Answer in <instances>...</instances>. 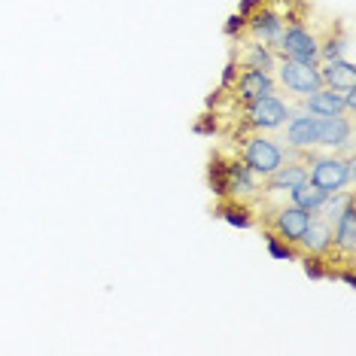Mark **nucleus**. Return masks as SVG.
<instances>
[{
	"label": "nucleus",
	"mask_w": 356,
	"mask_h": 356,
	"mask_svg": "<svg viewBox=\"0 0 356 356\" xmlns=\"http://www.w3.org/2000/svg\"><path fill=\"white\" fill-rule=\"evenodd\" d=\"M314 15L311 0H241L238 13L225 22L229 40H253L274 52L283 31L302 25Z\"/></svg>",
	"instance_id": "1"
},
{
	"label": "nucleus",
	"mask_w": 356,
	"mask_h": 356,
	"mask_svg": "<svg viewBox=\"0 0 356 356\" xmlns=\"http://www.w3.org/2000/svg\"><path fill=\"white\" fill-rule=\"evenodd\" d=\"M305 271L317 280H338L344 286L356 283V201H350L332 220V238L326 250L311 259Z\"/></svg>",
	"instance_id": "2"
},
{
	"label": "nucleus",
	"mask_w": 356,
	"mask_h": 356,
	"mask_svg": "<svg viewBox=\"0 0 356 356\" xmlns=\"http://www.w3.org/2000/svg\"><path fill=\"white\" fill-rule=\"evenodd\" d=\"M207 183L210 192L222 201H253L259 195V177L225 140L216 143L207 159Z\"/></svg>",
	"instance_id": "3"
},
{
	"label": "nucleus",
	"mask_w": 356,
	"mask_h": 356,
	"mask_svg": "<svg viewBox=\"0 0 356 356\" xmlns=\"http://www.w3.org/2000/svg\"><path fill=\"white\" fill-rule=\"evenodd\" d=\"M307 222H311V213L289 201L283 204H271L259 213V220L253 229H259V234L265 238V244L274 256L280 259H293L296 262V247H298V238L305 234Z\"/></svg>",
	"instance_id": "4"
},
{
	"label": "nucleus",
	"mask_w": 356,
	"mask_h": 356,
	"mask_svg": "<svg viewBox=\"0 0 356 356\" xmlns=\"http://www.w3.org/2000/svg\"><path fill=\"white\" fill-rule=\"evenodd\" d=\"M265 95H280L271 74L253 70V67H238V64L229 61L204 107H238V104L259 101Z\"/></svg>",
	"instance_id": "5"
},
{
	"label": "nucleus",
	"mask_w": 356,
	"mask_h": 356,
	"mask_svg": "<svg viewBox=\"0 0 356 356\" xmlns=\"http://www.w3.org/2000/svg\"><path fill=\"white\" fill-rule=\"evenodd\" d=\"M298 156L307 165V180L320 186L323 192L353 189V177H356L353 156H341V152H329V149H307L298 152Z\"/></svg>",
	"instance_id": "6"
},
{
	"label": "nucleus",
	"mask_w": 356,
	"mask_h": 356,
	"mask_svg": "<svg viewBox=\"0 0 356 356\" xmlns=\"http://www.w3.org/2000/svg\"><path fill=\"white\" fill-rule=\"evenodd\" d=\"M229 147L238 152V159L253 171L256 177L271 174L274 168H280L293 152H289L283 143H277L271 134H244L234 137V140H225Z\"/></svg>",
	"instance_id": "7"
},
{
	"label": "nucleus",
	"mask_w": 356,
	"mask_h": 356,
	"mask_svg": "<svg viewBox=\"0 0 356 356\" xmlns=\"http://www.w3.org/2000/svg\"><path fill=\"white\" fill-rule=\"evenodd\" d=\"M274 83H277V92H286V104H293L305 95L317 92L323 86L317 64H305V61H293V58H277V67L271 70Z\"/></svg>",
	"instance_id": "8"
},
{
	"label": "nucleus",
	"mask_w": 356,
	"mask_h": 356,
	"mask_svg": "<svg viewBox=\"0 0 356 356\" xmlns=\"http://www.w3.org/2000/svg\"><path fill=\"white\" fill-rule=\"evenodd\" d=\"M277 58H293L305 64H317L320 61V37H317V19H307L302 25L283 31V37L274 46Z\"/></svg>",
	"instance_id": "9"
},
{
	"label": "nucleus",
	"mask_w": 356,
	"mask_h": 356,
	"mask_svg": "<svg viewBox=\"0 0 356 356\" xmlns=\"http://www.w3.org/2000/svg\"><path fill=\"white\" fill-rule=\"evenodd\" d=\"M271 137L277 143H283L289 152H307V149H317V116L305 110H289V116L274 128Z\"/></svg>",
	"instance_id": "10"
},
{
	"label": "nucleus",
	"mask_w": 356,
	"mask_h": 356,
	"mask_svg": "<svg viewBox=\"0 0 356 356\" xmlns=\"http://www.w3.org/2000/svg\"><path fill=\"white\" fill-rule=\"evenodd\" d=\"M229 61L238 64V67L265 70V74H271L277 67V55L268 46L253 43V40H229Z\"/></svg>",
	"instance_id": "11"
},
{
	"label": "nucleus",
	"mask_w": 356,
	"mask_h": 356,
	"mask_svg": "<svg viewBox=\"0 0 356 356\" xmlns=\"http://www.w3.org/2000/svg\"><path fill=\"white\" fill-rule=\"evenodd\" d=\"M289 107L305 110V113H311V116H317V119H323V116H350L353 119V110L344 107L341 92H335V88H326V86H320L317 92H311V95H305V98L293 101Z\"/></svg>",
	"instance_id": "12"
},
{
	"label": "nucleus",
	"mask_w": 356,
	"mask_h": 356,
	"mask_svg": "<svg viewBox=\"0 0 356 356\" xmlns=\"http://www.w3.org/2000/svg\"><path fill=\"white\" fill-rule=\"evenodd\" d=\"M329 238H332V222H329V220H323V216H314V213H311V222H307V229H305L302 238H298L296 262L307 265L311 259H317L323 250H326Z\"/></svg>",
	"instance_id": "13"
},
{
	"label": "nucleus",
	"mask_w": 356,
	"mask_h": 356,
	"mask_svg": "<svg viewBox=\"0 0 356 356\" xmlns=\"http://www.w3.org/2000/svg\"><path fill=\"white\" fill-rule=\"evenodd\" d=\"M320 79L326 88H335V92H347V88H356V70L353 61H338V58H323L317 61Z\"/></svg>",
	"instance_id": "14"
},
{
	"label": "nucleus",
	"mask_w": 356,
	"mask_h": 356,
	"mask_svg": "<svg viewBox=\"0 0 356 356\" xmlns=\"http://www.w3.org/2000/svg\"><path fill=\"white\" fill-rule=\"evenodd\" d=\"M326 195H329V192H323L320 186H314L311 180H305V183H298L296 189H289L286 201H289V204H296V207H302V210H307V213H314Z\"/></svg>",
	"instance_id": "15"
}]
</instances>
